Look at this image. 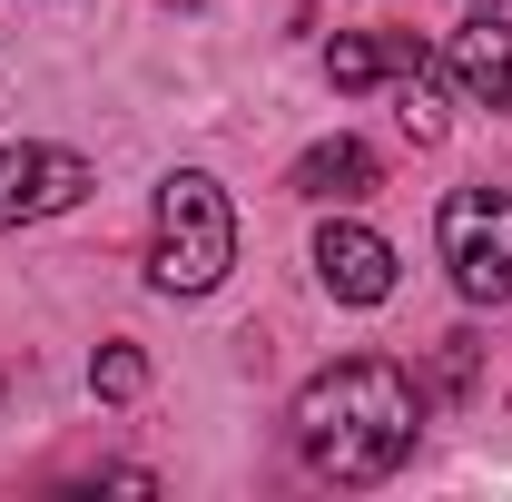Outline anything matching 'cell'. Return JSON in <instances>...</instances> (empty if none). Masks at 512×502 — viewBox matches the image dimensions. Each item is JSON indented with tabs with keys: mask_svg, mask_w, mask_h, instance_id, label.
Instances as JSON below:
<instances>
[{
	"mask_svg": "<svg viewBox=\"0 0 512 502\" xmlns=\"http://www.w3.org/2000/svg\"><path fill=\"white\" fill-rule=\"evenodd\" d=\"M414 434H424V404H414L404 365H384V355H345L296 394V453L316 483H384V473H404Z\"/></svg>",
	"mask_w": 512,
	"mask_h": 502,
	"instance_id": "cell-1",
	"label": "cell"
},
{
	"mask_svg": "<svg viewBox=\"0 0 512 502\" xmlns=\"http://www.w3.org/2000/svg\"><path fill=\"white\" fill-rule=\"evenodd\" d=\"M424 60V40H414V30H345V40H335V50H325V79H335V89H375V79H404V69Z\"/></svg>",
	"mask_w": 512,
	"mask_h": 502,
	"instance_id": "cell-8",
	"label": "cell"
},
{
	"mask_svg": "<svg viewBox=\"0 0 512 502\" xmlns=\"http://www.w3.org/2000/svg\"><path fill=\"white\" fill-rule=\"evenodd\" d=\"M375 148H365V138H316V148H306V158H296V178H286V188L296 197H325V207H355V197H375Z\"/></svg>",
	"mask_w": 512,
	"mask_h": 502,
	"instance_id": "cell-7",
	"label": "cell"
},
{
	"mask_svg": "<svg viewBox=\"0 0 512 502\" xmlns=\"http://www.w3.org/2000/svg\"><path fill=\"white\" fill-rule=\"evenodd\" d=\"M316 276L335 306H384L394 296V247H384L375 227H355V217H335L316 237Z\"/></svg>",
	"mask_w": 512,
	"mask_h": 502,
	"instance_id": "cell-5",
	"label": "cell"
},
{
	"mask_svg": "<svg viewBox=\"0 0 512 502\" xmlns=\"http://www.w3.org/2000/svg\"><path fill=\"white\" fill-rule=\"evenodd\" d=\"M473 10H503V0H473Z\"/></svg>",
	"mask_w": 512,
	"mask_h": 502,
	"instance_id": "cell-11",
	"label": "cell"
},
{
	"mask_svg": "<svg viewBox=\"0 0 512 502\" xmlns=\"http://www.w3.org/2000/svg\"><path fill=\"white\" fill-rule=\"evenodd\" d=\"M138 384H148V365H138L128 345H99V355H89V394H109V404H128Z\"/></svg>",
	"mask_w": 512,
	"mask_h": 502,
	"instance_id": "cell-10",
	"label": "cell"
},
{
	"mask_svg": "<svg viewBox=\"0 0 512 502\" xmlns=\"http://www.w3.org/2000/svg\"><path fill=\"white\" fill-rule=\"evenodd\" d=\"M227 266H237V207H227L217 178L178 168L158 188V227H148V286L158 296H207Z\"/></svg>",
	"mask_w": 512,
	"mask_h": 502,
	"instance_id": "cell-2",
	"label": "cell"
},
{
	"mask_svg": "<svg viewBox=\"0 0 512 502\" xmlns=\"http://www.w3.org/2000/svg\"><path fill=\"white\" fill-rule=\"evenodd\" d=\"M434 237H444V266L473 306H512V197L503 188H453Z\"/></svg>",
	"mask_w": 512,
	"mask_h": 502,
	"instance_id": "cell-3",
	"label": "cell"
},
{
	"mask_svg": "<svg viewBox=\"0 0 512 502\" xmlns=\"http://www.w3.org/2000/svg\"><path fill=\"white\" fill-rule=\"evenodd\" d=\"M89 188H99V178H89V158H69V148H40V138L0 148V237H10V227H40V217H60V207H79Z\"/></svg>",
	"mask_w": 512,
	"mask_h": 502,
	"instance_id": "cell-4",
	"label": "cell"
},
{
	"mask_svg": "<svg viewBox=\"0 0 512 502\" xmlns=\"http://www.w3.org/2000/svg\"><path fill=\"white\" fill-rule=\"evenodd\" d=\"M394 119H404V138H414V148H434V138H444V89H434V60H414L404 79H394Z\"/></svg>",
	"mask_w": 512,
	"mask_h": 502,
	"instance_id": "cell-9",
	"label": "cell"
},
{
	"mask_svg": "<svg viewBox=\"0 0 512 502\" xmlns=\"http://www.w3.org/2000/svg\"><path fill=\"white\" fill-rule=\"evenodd\" d=\"M453 79H463V99H483V109L512 119V30H503V10H473V30H453Z\"/></svg>",
	"mask_w": 512,
	"mask_h": 502,
	"instance_id": "cell-6",
	"label": "cell"
}]
</instances>
